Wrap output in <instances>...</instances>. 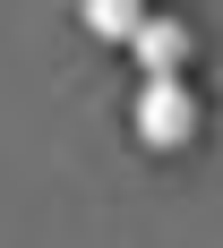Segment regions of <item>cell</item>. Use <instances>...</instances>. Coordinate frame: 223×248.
<instances>
[{"instance_id": "2", "label": "cell", "mask_w": 223, "mask_h": 248, "mask_svg": "<svg viewBox=\"0 0 223 248\" xmlns=\"http://www.w3.org/2000/svg\"><path fill=\"white\" fill-rule=\"evenodd\" d=\"M137 86H146V77H189V60H198V34H189V26L180 17H163V9H154L146 26H137Z\"/></svg>"}, {"instance_id": "1", "label": "cell", "mask_w": 223, "mask_h": 248, "mask_svg": "<svg viewBox=\"0 0 223 248\" xmlns=\"http://www.w3.org/2000/svg\"><path fill=\"white\" fill-rule=\"evenodd\" d=\"M198 120H206V103H198V86H189V77H146V86H137V103H129L137 146H154V154H180L189 137H198Z\"/></svg>"}, {"instance_id": "3", "label": "cell", "mask_w": 223, "mask_h": 248, "mask_svg": "<svg viewBox=\"0 0 223 248\" xmlns=\"http://www.w3.org/2000/svg\"><path fill=\"white\" fill-rule=\"evenodd\" d=\"M146 17L154 9H137V0H86V34H103V43H137Z\"/></svg>"}]
</instances>
